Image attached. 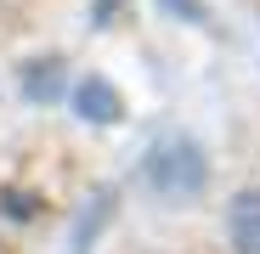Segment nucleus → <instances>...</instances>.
I'll return each mask as SVG.
<instances>
[{"mask_svg":"<svg viewBox=\"0 0 260 254\" xmlns=\"http://www.w3.org/2000/svg\"><path fill=\"white\" fill-rule=\"evenodd\" d=\"M113 215V192H96V203L79 215V226H74V254H91V243H96V232H102V221Z\"/></svg>","mask_w":260,"mask_h":254,"instance_id":"obj_5","label":"nucleus"},{"mask_svg":"<svg viewBox=\"0 0 260 254\" xmlns=\"http://www.w3.org/2000/svg\"><path fill=\"white\" fill-rule=\"evenodd\" d=\"M158 6H164V12H181L187 23H204V6H198V0H158Z\"/></svg>","mask_w":260,"mask_h":254,"instance_id":"obj_6","label":"nucleus"},{"mask_svg":"<svg viewBox=\"0 0 260 254\" xmlns=\"http://www.w3.org/2000/svg\"><path fill=\"white\" fill-rule=\"evenodd\" d=\"M74 113L85 124H119L124 119V102H119V91H113L102 74H91V79L74 85Z\"/></svg>","mask_w":260,"mask_h":254,"instance_id":"obj_2","label":"nucleus"},{"mask_svg":"<svg viewBox=\"0 0 260 254\" xmlns=\"http://www.w3.org/2000/svg\"><path fill=\"white\" fill-rule=\"evenodd\" d=\"M113 12H119V0H91V28H108Z\"/></svg>","mask_w":260,"mask_h":254,"instance_id":"obj_7","label":"nucleus"},{"mask_svg":"<svg viewBox=\"0 0 260 254\" xmlns=\"http://www.w3.org/2000/svg\"><path fill=\"white\" fill-rule=\"evenodd\" d=\"M62 91H68V74H62L57 57H34V62H23V96H28L34 107H51Z\"/></svg>","mask_w":260,"mask_h":254,"instance_id":"obj_4","label":"nucleus"},{"mask_svg":"<svg viewBox=\"0 0 260 254\" xmlns=\"http://www.w3.org/2000/svg\"><path fill=\"white\" fill-rule=\"evenodd\" d=\"M226 237H232V254H260V187H243L232 198Z\"/></svg>","mask_w":260,"mask_h":254,"instance_id":"obj_3","label":"nucleus"},{"mask_svg":"<svg viewBox=\"0 0 260 254\" xmlns=\"http://www.w3.org/2000/svg\"><path fill=\"white\" fill-rule=\"evenodd\" d=\"M142 187L158 192L164 203H181V198H198L209 187V158L192 136H158L147 153H142Z\"/></svg>","mask_w":260,"mask_h":254,"instance_id":"obj_1","label":"nucleus"}]
</instances>
